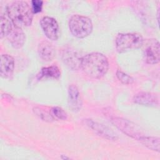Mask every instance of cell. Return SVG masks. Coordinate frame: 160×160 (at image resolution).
<instances>
[{"label":"cell","instance_id":"1","mask_svg":"<svg viewBox=\"0 0 160 160\" xmlns=\"http://www.w3.org/2000/svg\"><path fill=\"white\" fill-rule=\"evenodd\" d=\"M81 68L88 76L99 79L103 77L108 71V59L101 52H91L82 57Z\"/></svg>","mask_w":160,"mask_h":160},{"label":"cell","instance_id":"2","mask_svg":"<svg viewBox=\"0 0 160 160\" xmlns=\"http://www.w3.org/2000/svg\"><path fill=\"white\" fill-rule=\"evenodd\" d=\"M6 11L14 26L22 28L31 24L34 13L31 7L26 2L14 1L7 7Z\"/></svg>","mask_w":160,"mask_h":160},{"label":"cell","instance_id":"3","mask_svg":"<svg viewBox=\"0 0 160 160\" xmlns=\"http://www.w3.org/2000/svg\"><path fill=\"white\" fill-rule=\"evenodd\" d=\"M69 28L74 37L84 38L91 34L93 26L90 18L82 15L74 14L69 19Z\"/></svg>","mask_w":160,"mask_h":160},{"label":"cell","instance_id":"4","mask_svg":"<svg viewBox=\"0 0 160 160\" xmlns=\"http://www.w3.org/2000/svg\"><path fill=\"white\" fill-rule=\"evenodd\" d=\"M143 42L142 36L138 33H119L115 40L116 49L120 53L139 48Z\"/></svg>","mask_w":160,"mask_h":160},{"label":"cell","instance_id":"5","mask_svg":"<svg viewBox=\"0 0 160 160\" xmlns=\"http://www.w3.org/2000/svg\"><path fill=\"white\" fill-rule=\"evenodd\" d=\"M110 121L121 132L133 139L138 140L140 137L143 136L138 127L128 119L119 117H112Z\"/></svg>","mask_w":160,"mask_h":160},{"label":"cell","instance_id":"6","mask_svg":"<svg viewBox=\"0 0 160 160\" xmlns=\"http://www.w3.org/2000/svg\"><path fill=\"white\" fill-rule=\"evenodd\" d=\"M144 61L149 64H156L160 60V46L157 39H149L143 49Z\"/></svg>","mask_w":160,"mask_h":160},{"label":"cell","instance_id":"7","mask_svg":"<svg viewBox=\"0 0 160 160\" xmlns=\"http://www.w3.org/2000/svg\"><path fill=\"white\" fill-rule=\"evenodd\" d=\"M40 26L46 36L51 41H56L59 36V27L57 21L49 16H44L40 20Z\"/></svg>","mask_w":160,"mask_h":160},{"label":"cell","instance_id":"8","mask_svg":"<svg viewBox=\"0 0 160 160\" xmlns=\"http://www.w3.org/2000/svg\"><path fill=\"white\" fill-rule=\"evenodd\" d=\"M86 124L98 136L111 141H116L118 138L117 134L106 126L89 119H86Z\"/></svg>","mask_w":160,"mask_h":160},{"label":"cell","instance_id":"9","mask_svg":"<svg viewBox=\"0 0 160 160\" xmlns=\"http://www.w3.org/2000/svg\"><path fill=\"white\" fill-rule=\"evenodd\" d=\"M62 60L64 63L72 70H78L81 68V59L79 54L71 48L64 49L61 54Z\"/></svg>","mask_w":160,"mask_h":160},{"label":"cell","instance_id":"10","mask_svg":"<svg viewBox=\"0 0 160 160\" xmlns=\"http://www.w3.org/2000/svg\"><path fill=\"white\" fill-rule=\"evenodd\" d=\"M6 38L11 46L15 49L22 48L26 41V36L22 28L14 25L6 36Z\"/></svg>","mask_w":160,"mask_h":160},{"label":"cell","instance_id":"11","mask_svg":"<svg viewBox=\"0 0 160 160\" xmlns=\"http://www.w3.org/2000/svg\"><path fill=\"white\" fill-rule=\"evenodd\" d=\"M14 69V58L9 54H4L1 56L0 74L4 79H9L13 74Z\"/></svg>","mask_w":160,"mask_h":160},{"label":"cell","instance_id":"12","mask_svg":"<svg viewBox=\"0 0 160 160\" xmlns=\"http://www.w3.org/2000/svg\"><path fill=\"white\" fill-rule=\"evenodd\" d=\"M133 101L136 104L149 107H157L159 105L158 96L148 92H138L134 96Z\"/></svg>","mask_w":160,"mask_h":160},{"label":"cell","instance_id":"13","mask_svg":"<svg viewBox=\"0 0 160 160\" xmlns=\"http://www.w3.org/2000/svg\"><path fill=\"white\" fill-rule=\"evenodd\" d=\"M82 102L78 88L74 84L68 88V106L73 112L79 111L82 108Z\"/></svg>","mask_w":160,"mask_h":160},{"label":"cell","instance_id":"14","mask_svg":"<svg viewBox=\"0 0 160 160\" xmlns=\"http://www.w3.org/2000/svg\"><path fill=\"white\" fill-rule=\"evenodd\" d=\"M38 52L39 58L44 61H51L55 56V48L48 41H41L38 46Z\"/></svg>","mask_w":160,"mask_h":160},{"label":"cell","instance_id":"15","mask_svg":"<svg viewBox=\"0 0 160 160\" xmlns=\"http://www.w3.org/2000/svg\"><path fill=\"white\" fill-rule=\"evenodd\" d=\"M14 24L10 19L6 11L1 16L0 20V37H6L9 31L11 30Z\"/></svg>","mask_w":160,"mask_h":160},{"label":"cell","instance_id":"16","mask_svg":"<svg viewBox=\"0 0 160 160\" xmlns=\"http://www.w3.org/2000/svg\"><path fill=\"white\" fill-rule=\"evenodd\" d=\"M139 141L148 149L159 152V138L152 136H142L138 139Z\"/></svg>","mask_w":160,"mask_h":160},{"label":"cell","instance_id":"17","mask_svg":"<svg viewBox=\"0 0 160 160\" xmlns=\"http://www.w3.org/2000/svg\"><path fill=\"white\" fill-rule=\"evenodd\" d=\"M61 76V71L59 68L55 65L42 68L40 71L39 78L58 79Z\"/></svg>","mask_w":160,"mask_h":160},{"label":"cell","instance_id":"18","mask_svg":"<svg viewBox=\"0 0 160 160\" xmlns=\"http://www.w3.org/2000/svg\"><path fill=\"white\" fill-rule=\"evenodd\" d=\"M34 113L38 116L41 119L46 122H52L54 120V118L52 116L50 111H48L47 110L40 108L35 107L33 108Z\"/></svg>","mask_w":160,"mask_h":160},{"label":"cell","instance_id":"19","mask_svg":"<svg viewBox=\"0 0 160 160\" xmlns=\"http://www.w3.org/2000/svg\"><path fill=\"white\" fill-rule=\"evenodd\" d=\"M50 112L54 119H58L60 120H66L68 118L67 113L60 107L55 106L51 109Z\"/></svg>","mask_w":160,"mask_h":160},{"label":"cell","instance_id":"20","mask_svg":"<svg viewBox=\"0 0 160 160\" xmlns=\"http://www.w3.org/2000/svg\"><path fill=\"white\" fill-rule=\"evenodd\" d=\"M116 76L119 81L124 84H131L134 82V79L131 76L120 70L117 71Z\"/></svg>","mask_w":160,"mask_h":160},{"label":"cell","instance_id":"21","mask_svg":"<svg viewBox=\"0 0 160 160\" xmlns=\"http://www.w3.org/2000/svg\"><path fill=\"white\" fill-rule=\"evenodd\" d=\"M43 1L41 0H32L31 1V8L33 13L40 12L42 8Z\"/></svg>","mask_w":160,"mask_h":160},{"label":"cell","instance_id":"22","mask_svg":"<svg viewBox=\"0 0 160 160\" xmlns=\"http://www.w3.org/2000/svg\"><path fill=\"white\" fill-rule=\"evenodd\" d=\"M61 159H69V158H68V157H67V156H64V155H62L61 156Z\"/></svg>","mask_w":160,"mask_h":160},{"label":"cell","instance_id":"23","mask_svg":"<svg viewBox=\"0 0 160 160\" xmlns=\"http://www.w3.org/2000/svg\"><path fill=\"white\" fill-rule=\"evenodd\" d=\"M157 16H158V24H159V9H158V14H157Z\"/></svg>","mask_w":160,"mask_h":160}]
</instances>
